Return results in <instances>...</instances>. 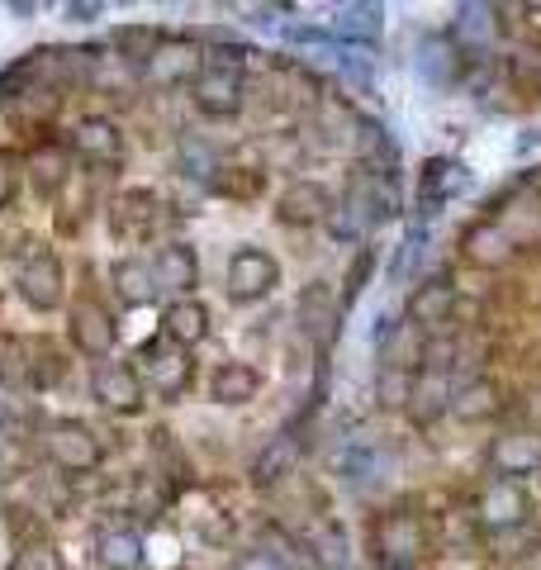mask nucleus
Listing matches in <instances>:
<instances>
[{
  "mask_svg": "<svg viewBox=\"0 0 541 570\" xmlns=\"http://www.w3.org/2000/svg\"><path fill=\"white\" fill-rule=\"evenodd\" d=\"M371 551L381 566H419L432 551V532L413 509H390L371 528Z\"/></svg>",
  "mask_w": 541,
  "mask_h": 570,
  "instance_id": "obj_1",
  "label": "nucleus"
},
{
  "mask_svg": "<svg viewBox=\"0 0 541 570\" xmlns=\"http://www.w3.org/2000/svg\"><path fill=\"white\" fill-rule=\"evenodd\" d=\"M224 285H228L233 305H262L281 285V262L270 257L266 247L243 243V247H233V257L224 266Z\"/></svg>",
  "mask_w": 541,
  "mask_h": 570,
  "instance_id": "obj_2",
  "label": "nucleus"
},
{
  "mask_svg": "<svg viewBox=\"0 0 541 570\" xmlns=\"http://www.w3.org/2000/svg\"><path fill=\"white\" fill-rule=\"evenodd\" d=\"M43 452H48V461L58 471L86 475V471H96L105 461V442H100L96 428L81 423V419H52L43 428Z\"/></svg>",
  "mask_w": 541,
  "mask_h": 570,
  "instance_id": "obj_3",
  "label": "nucleus"
},
{
  "mask_svg": "<svg viewBox=\"0 0 541 570\" xmlns=\"http://www.w3.org/2000/svg\"><path fill=\"white\" fill-rule=\"evenodd\" d=\"M14 295L24 299L33 314H52L67 299V262L52 247H33L14 272Z\"/></svg>",
  "mask_w": 541,
  "mask_h": 570,
  "instance_id": "obj_4",
  "label": "nucleus"
},
{
  "mask_svg": "<svg viewBox=\"0 0 541 570\" xmlns=\"http://www.w3.org/2000/svg\"><path fill=\"white\" fill-rule=\"evenodd\" d=\"M200 71H205V43L186 39V33H161L157 52L142 62V81L157 86V91H171V86H195Z\"/></svg>",
  "mask_w": 541,
  "mask_h": 570,
  "instance_id": "obj_5",
  "label": "nucleus"
},
{
  "mask_svg": "<svg viewBox=\"0 0 541 570\" xmlns=\"http://www.w3.org/2000/svg\"><path fill=\"white\" fill-rule=\"evenodd\" d=\"M333 205H337V195L314 181V176H295V181H285V190L276 195V224L281 228H318V224H328L333 219Z\"/></svg>",
  "mask_w": 541,
  "mask_h": 570,
  "instance_id": "obj_6",
  "label": "nucleus"
},
{
  "mask_svg": "<svg viewBox=\"0 0 541 570\" xmlns=\"http://www.w3.org/2000/svg\"><path fill=\"white\" fill-rule=\"evenodd\" d=\"M67 153L81 157L90 171H105V167H119L124 163V134L110 115H81L67 134Z\"/></svg>",
  "mask_w": 541,
  "mask_h": 570,
  "instance_id": "obj_7",
  "label": "nucleus"
},
{
  "mask_svg": "<svg viewBox=\"0 0 541 570\" xmlns=\"http://www.w3.org/2000/svg\"><path fill=\"white\" fill-rule=\"evenodd\" d=\"M190 100L205 119H238L243 105H247V71H233V67H209L195 77L190 86Z\"/></svg>",
  "mask_w": 541,
  "mask_h": 570,
  "instance_id": "obj_8",
  "label": "nucleus"
},
{
  "mask_svg": "<svg viewBox=\"0 0 541 570\" xmlns=\"http://www.w3.org/2000/svg\"><path fill=\"white\" fill-rule=\"evenodd\" d=\"M67 333H71V347L90 356V362H110V352L119 347V318L100 299H77L67 314Z\"/></svg>",
  "mask_w": 541,
  "mask_h": 570,
  "instance_id": "obj_9",
  "label": "nucleus"
},
{
  "mask_svg": "<svg viewBox=\"0 0 541 570\" xmlns=\"http://www.w3.org/2000/svg\"><path fill=\"white\" fill-rule=\"evenodd\" d=\"M142 385H153L157 390V400H180L190 390L195 381V362H190V352H180L171 343H161V337H153L148 347H142Z\"/></svg>",
  "mask_w": 541,
  "mask_h": 570,
  "instance_id": "obj_10",
  "label": "nucleus"
},
{
  "mask_svg": "<svg viewBox=\"0 0 541 570\" xmlns=\"http://www.w3.org/2000/svg\"><path fill=\"white\" fill-rule=\"evenodd\" d=\"M90 400L110 414H142V400H148V385H142L138 366L129 362H100L90 371Z\"/></svg>",
  "mask_w": 541,
  "mask_h": 570,
  "instance_id": "obj_11",
  "label": "nucleus"
},
{
  "mask_svg": "<svg viewBox=\"0 0 541 570\" xmlns=\"http://www.w3.org/2000/svg\"><path fill=\"white\" fill-rule=\"evenodd\" d=\"M295 324L299 333L309 337L314 347H328L333 337H337V324H342V299L328 281H309V285H299V295H295Z\"/></svg>",
  "mask_w": 541,
  "mask_h": 570,
  "instance_id": "obj_12",
  "label": "nucleus"
},
{
  "mask_svg": "<svg viewBox=\"0 0 541 570\" xmlns=\"http://www.w3.org/2000/svg\"><path fill=\"white\" fill-rule=\"evenodd\" d=\"M153 266V281H157V295H171V299H190L195 285H200V257L186 238H171L157 247Z\"/></svg>",
  "mask_w": 541,
  "mask_h": 570,
  "instance_id": "obj_13",
  "label": "nucleus"
},
{
  "mask_svg": "<svg viewBox=\"0 0 541 570\" xmlns=\"http://www.w3.org/2000/svg\"><path fill=\"white\" fill-rule=\"evenodd\" d=\"M209 333H214V314H209V305L205 299H171L167 309H161V318H157V337L161 343H171V347H180V352H195L200 343H209Z\"/></svg>",
  "mask_w": 541,
  "mask_h": 570,
  "instance_id": "obj_14",
  "label": "nucleus"
},
{
  "mask_svg": "<svg viewBox=\"0 0 541 570\" xmlns=\"http://www.w3.org/2000/svg\"><path fill=\"white\" fill-rule=\"evenodd\" d=\"M451 314H456V281L451 276H427L409 291V305H404V318L413 328H423L427 337L451 324Z\"/></svg>",
  "mask_w": 541,
  "mask_h": 570,
  "instance_id": "obj_15",
  "label": "nucleus"
},
{
  "mask_svg": "<svg viewBox=\"0 0 541 570\" xmlns=\"http://www.w3.org/2000/svg\"><path fill=\"white\" fill-rule=\"evenodd\" d=\"M299 456H304V433H299V428H285V433L266 438V448H262L257 456H252L247 480H252L257 490L281 485V480H291V475H295Z\"/></svg>",
  "mask_w": 541,
  "mask_h": 570,
  "instance_id": "obj_16",
  "label": "nucleus"
},
{
  "mask_svg": "<svg viewBox=\"0 0 541 570\" xmlns=\"http://www.w3.org/2000/svg\"><path fill=\"white\" fill-rule=\"evenodd\" d=\"M465 48L451 39V33H427V39L419 43V52H413V67H419V77L427 86H437V91H451L461 77H465Z\"/></svg>",
  "mask_w": 541,
  "mask_h": 570,
  "instance_id": "obj_17",
  "label": "nucleus"
},
{
  "mask_svg": "<svg viewBox=\"0 0 541 570\" xmlns=\"http://www.w3.org/2000/svg\"><path fill=\"white\" fill-rule=\"evenodd\" d=\"M266 390V371L243 362V356H228V362H219L209 371V400L224 404V409H243L252 404Z\"/></svg>",
  "mask_w": 541,
  "mask_h": 570,
  "instance_id": "obj_18",
  "label": "nucleus"
},
{
  "mask_svg": "<svg viewBox=\"0 0 541 570\" xmlns=\"http://www.w3.org/2000/svg\"><path fill=\"white\" fill-rule=\"evenodd\" d=\"M105 219H110V234L119 243H138L153 234L157 224V195L148 186H134V190H119L110 209H105Z\"/></svg>",
  "mask_w": 541,
  "mask_h": 570,
  "instance_id": "obj_19",
  "label": "nucleus"
},
{
  "mask_svg": "<svg viewBox=\"0 0 541 570\" xmlns=\"http://www.w3.org/2000/svg\"><path fill=\"white\" fill-rule=\"evenodd\" d=\"M67 176H71V153L58 138H43L24 153V181L33 186V195H43V200H58L67 190Z\"/></svg>",
  "mask_w": 541,
  "mask_h": 570,
  "instance_id": "obj_20",
  "label": "nucleus"
},
{
  "mask_svg": "<svg viewBox=\"0 0 541 570\" xmlns=\"http://www.w3.org/2000/svg\"><path fill=\"white\" fill-rule=\"evenodd\" d=\"M461 257L475 266V272H503L513 262V238L503 234L499 219H475L465 224L461 234Z\"/></svg>",
  "mask_w": 541,
  "mask_h": 570,
  "instance_id": "obj_21",
  "label": "nucleus"
},
{
  "mask_svg": "<svg viewBox=\"0 0 541 570\" xmlns=\"http://www.w3.org/2000/svg\"><path fill=\"white\" fill-rule=\"evenodd\" d=\"M446 409H451V381H446V371L442 366H423L419 376H413L404 414L419 423V428H432V423L446 414Z\"/></svg>",
  "mask_w": 541,
  "mask_h": 570,
  "instance_id": "obj_22",
  "label": "nucleus"
},
{
  "mask_svg": "<svg viewBox=\"0 0 541 570\" xmlns=\"http://www.w3.org/2000/svg\"><path fill=\"white\" fill-rule=\"evenodd\" d=\"M427 343H432V337L404 318V324L385 328V337H381V366L404 371V376H419V371L427 366Z\"/></svg>",
  "mask_w": 541,
  "mask_h": 570,
  "instance_id": "obj_23",
  "label": "nucleus"
},
{
  "mask_svg": "<svg viewBox=\"0 0 541 570\" xmlns=\"http://www.w3.org/2000/svg\"><path fill=\"white\" fill-rule=\"evenodd\" d=\"M100 570H142L148 566V538L138 528H105L96 538Z\"/></svg>",
  "mask_w": 541,
  "mask_h": 570,
  "instance_id": "obj_24",
  "label": "nucleus"
},
{
  "mask_svg": "<svg viewBox=\"0 0 541 570\" xmlns=\"http://www.w3.org/2000/svg\"><path fill=\"white\" fill-rule=\"evenodd\" d=\"M490 466L499 475H528L541 466V438L532 433H499L490 442Z\"/></svg>",
  "mask_w": 541,
  "mask_h": 570,
  "instance_id": "obj_25",
  "label": "nucleus"
},
{
  "mask_svg": "<svg viewBox=\"0 0 541 570\" xmlns=\"http://www.w3.org/2000/svg\"><path fill=\"white\" fill-rule=\"evenodd\" d=\"M528 519V494H522L513 480H494L480 494V523L484 528H513Z\"/></svg>",
  "mask_w": 541,
  "mask_h": 570,
  "instance_id": "obj_26",
  "label": "nucleus"
},
{
  "mask_svg": "<svg viewBox=\"0 0 541 570\" xmlns=\"http://www.w3.org/2000/svg\"><path fill=\"white\" fill-rule=\"evenodd\" d=\"M209 195H219V200H233V205H247L257 200L266 190V171L262 167H243V163H219V171L209 176Z\"/></svg>",
  "mask_w": 541,
  "mask_h": 570,
  "instance_id": "obj_27",
  "label": "nucleus"
},
{
  "mask_svg": "<svg viewBox=\"0 0 541 570\" xmlns=\"http://www.w3.org/2000/svg\"><path fill=\"white\" fill-rule=\"evenodd\" d=\"M110 285H115V295H119L129 309H142V305H153V299H157L153 266L138 262V257H119V262L110 266Z\"/></svg>",
  "mask_w": 541,
  "mask_h": 570,
  "instance_id": "obj_28",
  "label": "nucleus"
},
{
  "mask_svg": "<svg viewBox=\"0 0 541 570\" xmlns=\"http://www.w3.org/2000/svg\"><path fill=\"white\" fill-rule=\"evenodd\" d=\"M503 409V400H499V385L494 381H465L461 390H451V409L446 414H456L461 423H484V419H494Z\"/></svg>",
  "mask_w": 541,
  "mask_h": 570,
  "instance_id": "obj_29",
  "label": "nucleus"
},
{
  "mask_svg": "<svg viewBox=\"0 0 541 570\" xmlns=\"http://www.w3.org/2000/svg\"><path fill=\"white\" fill-rule=\"evenodd\" d=\"M67 352L52 343V337H33L29 343V385L33 390H52L67 381Z\"/></svg>",
  "mask_w": 541,
  "mask_h": 570,
  "instance_id": "obj_30",
  "label": "nucleus"
},
{
  "mask_svg": "<svg viewBox=\"0 0 541 570\" xmlns=\"http://www.w3.org/2000/svg\"><path fill=\"white\" fill-rule=\"evenodd\" d=\"M157 43H161V29L157 24H119L115 33H110V48H115V58L119 62H138V71H142V62L157 52Z\"/></svg>",
  "mask_w": 541,
  "mask_h": 570,
  "instance_id": "obj_31",
  "label": "nucleus"
},
{
  "mask_svg": "<svg viewBox=\"0 0 541 570\" xmlns=\"http://www.w3.org/2000/svg\"><path fill=\"white\" fill-rule=\"evenodd\" d=\"M375 266H381V247L375 243H361L356 247V257L347 262V276H342V305H352V299H361L371 291V281H375Z\"/></svg>",
  "mask_w": 541,
  "mask_h": 570,
  "instance_id": "obj_32",
  "label": "nucleus"
},
{
  "mask_svg": "<svg viewBox=\"0 0 541 570\" xmlns=\"http://www.w3.org/2000/svg\"><path fill=\"white\" fill-rule=\"evenodd\" d=\"M29 385V343L14 333H0V385Z\"/></svg>",
  "mask_w": 541,
  "mask_h": 570,
  "instance_id": "obj_33",
  "label": "nucleus"
},
{
  "mask_svg": "<svg viewBox=\"0 0 541 570\" xmlns=\"http://www.w3.org/2000/svg\"><path fill=\"white\" fill-rule=\"evenodd\" d=\"M14 570H67L62 547L39 532V538H29V542L20 547V557H14Z\"/></svg>",
  "mask_w": 541,
  "mask_h": 570,
  "instance_id": "obj_34",
  "label": "nucleus"
},
{
  "mask_svg": "<svg viewBox=\"0 0 541 570\" xmlns=\"http://www.w3.org/2000/svg\"><path fill=\"white\" fill-rule=\"evenodd\" d=\"M409 390H413V376L381 366V376H375V400H381V409H404L409 404Z\"/></svg>",
  "mask_w": 541,
  "mask_h": 570,
  "instance_id": "obj_35",
  "label": "nucleus"
},
{
  "mask_svg": "<svg viewBox=\"0 0 541 570\" xmlns=\"http://www.w3.org/2000/svg\"><path fill=\"white\" fill-rule=\"evenodd\" d=\"M20 181H24V163L14 157L10 148H0V209L14 205V195H20Z\"/></svg>",
  "mask_w": 541,
  "mask_h": 570,
  "instance_id": "obj_36",
  "label": "nucleus"
},
{
  "mask_svg": "<svg viewBox=\"0 0 541 570\" xmlns=\"http://www.w3.org/2000/svg\"><path fill=\"white\" fill-rule=\"evenodd\" d=\"M148 561L157 570H176L180 566V542L167 538V532H153V538H148Z\"/></svg>",
  "mask_w": 541,
  "mask_h": 570,
  "instance_id": "obj_37",
  "label": "nucleus"
},
{
  "mask_svg": "<svg viewBox=\"0 0 541 570\" xmlns=\"http://www.w3.org/2000/svg\"><path fill=\"white\" fill-rule=\"evenodd\" d=\"M233 570H285L281 557H270V551H243L238 561H233Z\"/></svg>",
  "mask_w": 541,
  "mask_h": 570,
  "instance_id": "obj_38",
  "label": "nucleus"
},
{
  "mask_svg": "<svg viewBox=\"0 0 541 570\" xmlns=\"http://www.w3.org/2000/svg\"><path fill=\"white\" fill-rule=\"evenodd\" d=\"M157 442H153V448L161 452V456H167V433H153ZM171 456H176V475H186V461H180V452H176V442H171Z\"/></svg>",
  "mask_w": 541,
  "mask_h": 570,
  "instance_id": "obj_39",
  "label": "nucleus"
},
{
  "mask_svg": "<svg viewBox=\"0 0 541 570\" xmlns=\"http://www.w3.org/2000/svg\"><path fill=\"white\" fill-rule=\"evenodd\" d=\"M67 14H77V24H86V20H100V6H67Z\"/></svg>",
  "mask_w": 541,
  "mask_h": 570,
  "instance_id": "obj_40",
  "label": "nucleus"
},
{
  "mask_svg": "<svg viewBox=\"0 0 541 570\" xmlns=\"http://www.w3.org/2000/svg\"><path fill=\"white\" fill-rule=\"evenodd\" d=\"M0 480H6V448H0Z\"/></svg>",
  "mask_w": 541,
  "mask_h": 570,
  "instance_id": "obj_41",
  "label": "nucleus"
},
{
  "mask_svg": "<svg viewBox=\"0 0 541 570\" xmlns=\"http://www.w3.org/2000/svg\"><path fill=\"white\" fill-rule=\"evenodd\" d=\"M381 570H413V566H381Z\"/></svg>",
  "mask_w": 541,
  "mask_h": 570,
  "instance_id": "obj_42",
  "label": "nucleus"
}]
</instances>
